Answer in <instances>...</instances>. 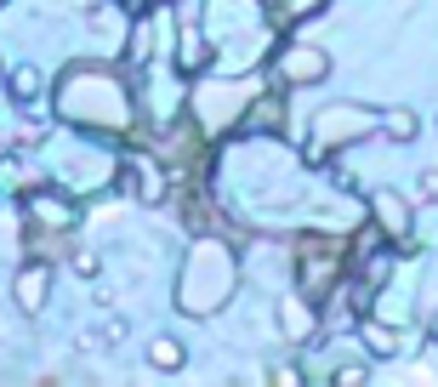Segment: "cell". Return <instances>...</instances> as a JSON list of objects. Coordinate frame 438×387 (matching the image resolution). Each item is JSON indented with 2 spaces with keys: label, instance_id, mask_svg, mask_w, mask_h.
I'll list each match as a JSON object with an SVG mask.
<instances>
[{
  "label": "cell",
  "instance_id": "cell-1",
  "mask_svg": "<svg viewBox=\"0 0 438 387\" xmlns=\"http://www.w3.org/2000/svg\"><path fill=\"white\" fill-rule=\"evenodd\" d=\"M40 285H46V274H23V308H40Z\"/></svg>",
  "mask_w": 438,
  "mask_h": 387
}]
</instances>
